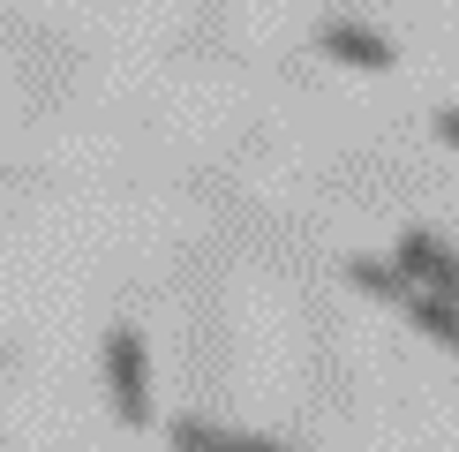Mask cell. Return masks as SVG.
Returning <instances> with one entry per match:
<instances>
[{
  "label": "cell",
  "instance_id": "6da1fadb",
  "mask_svg": "<svg viewBox=\"0 0 459 452\" xmlns=\"http://www.w3.org/2000/svg\"><path fill=\"white\" fill-rule=\"evenodd\" d=\"M106 392H113V414L128 430H151V354L128 325L106 332Z\"/></svg>",
  "mask_w": 459,
  "mask_h": 452
},
{
  "label": "cell",
  "instance_id": "7a4b0ae2",
  "mask_svg": "<svg viewBox=\"0 0 459 452\" xmlns=\"http://www.w3.org/2000/svg\"><path fill=\"white\" fill-rule=\"evenodd\" d=\"M392 264L414 279V287H429V294H452V301H459V249L437 234V226H407Z\"/></svg>",
  "mask_w": 459,
  "mask_h": 452
},
{
  "label": "cell",
  "instance_id": "3957f363",
  "mask_svg": "<svg viewBox=\"0 0 459 452\" xmlns=\"http://www.w3.org/2000/svg\"><path fill=\"white\" fill-rule=\"evenodd\" d=\"M174 452H294V445H279V438H256V430H219V422H204V414H174Z\"/></svg>",
  "mask_w": 459,
  "mask_h": 452
},
{
  "label": "cell",
  "instance_id": "277c9868",
  "mask_svg": "<svg viewBox=\"0 0 459 452\" xmlns=\"http://www.w3.org/2000/svg\"><path fill=\"white\" fill-rule=\"evenodd\" d=\"M399 317H407V325L422 332L429 347H445V354H459V301H452V294H429V287H414L407 301H399Z\"/></svg>",
  "mask_w": 459,
  "mask_h": 452
},
{
  "label": "cell",
  "instance_id": "5b68a950",
  "mask_svg": "<svg viewBox=\"0 0 459 452\" xmlns=\"http://www.w3.org/2000/svg\"><path fill=\"white\" fill-rule=\"evenodd\" d=\"M316 46L332 53V61H347V68H392V61H399L392 38H377V30H361V23H324Z\"/></svg>",
  "mask_w": 459,
  "mask_h": 452
},
{
  "label": "cell",
  "instance_id": "8992f818",
  "mask_svg": "<svg viewBox=\"0 0 459 452\" xmlns=\"http://www.w3.org/2000/svg\"><path fill=\"white\" fill-rule=\"evenodd\" d=\"M347 279H354V287L369 294V301H385V309H399V301L414 294V279L399 272L392 256H347Z\"/></svg>",
  "mask_w": 459,
  "mask_h": 452
}]
</instances>
